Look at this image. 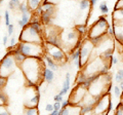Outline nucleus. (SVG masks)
Returning a JSON list of instances; mask_svg holds the SVG:
<instances>
[{
  "label": "nucleus",
  "instance_id": "a211bd4d",
  "mask_svg": "<svg viewBox=\"0 0 123 115\" xmlns=\"http://www.w3.org/2000/svg\"><path fill=\"white\" fill-rule=\"evenodd\" d=\"M42 2H43V0H28V6L30 9L36 10L41 5Z\"/></svg>",
  "mask_w": 123,
  "mask_h": 115
},
{
  "label": "nucleus",
  "instance_id": "39448f33",
  "mask_svg": "<svg viewBox=\"0 0 123 115\" xmlns=\"http://www.w3.org/2000/svg\"><path fill=\"white\" fill-rule=\"evenodd\" d=\"M108 28H109V23H108L107 19L103 16L99 17L98 20L91 27L89 34H88V38H93L97 36L104 35V34H107Z\"/></svg>",
  "mask_w": 123,
  "mask_h": 115
},
{
  "label": "nucleus",
  "instance_id": "603ef678",
  "mask_svg": "<svg viewBox=\"0 0 123 115\" xmlns=\"http://www.w3.org/2000/svg\"><path fill=\"white\" fill-rule=\"evenodd\" d=\"M70 77H71V76H70V73L68 72V73L66 74V80H70Z\"/></svg>",
  "mask_w": 123,
  "mask_h": 115
},
{
  "label": "nucleus",
  "instance_id": "2eb2a0df",
  "mask_svg": "<svg viewBox=\"0 0 123 115\" xmlns=\"http://www.w3.org/2000/svg\"><path fill=\"white\" fill-rule=\"evenodd\" d=\"M40 19H41V22L43 23L45 26H50L53 17L49 16L48 13H44V11H43V13H41V16H40Z\"/></svg>",
  "mask_w": 123,
  "mask_h": 115
},
{
  "label": "nucleus",
  "instance_id": "7c9ffc66",
  "mask_svg": "<svg viewBox=\"0 0 123 115\" xmlns=\"http://www.w3.org/2000/svg\"><path fill=\"white\" fill-rule=\"evenodd\" d=\"M0 115H11V114L5 108V106H0Z\"/></svg>",
  "mask_w": 123,
  "mask_h": 115
},
{
  "label": "nucleus",
  "instance_id": "a19ab883",
  "mask_svg": "<svg viewBox=\"0 0 123 115\" xmlns=\"http://www.w3.org/2000/svg\"><path fill=\"white\" fill-rule=\"evenodd\" d=\"M45 110L46 111H48V112H52L53 111V105H51V104H47L45 106Z\"/></svg>",
  "mask_w": 123,
  "mask_h": 115
},
{
  "label": "nucleus",
  "instance_id": "c03bdc74",
  "mask_svg": "<svg viewBox=\"0 0 123 115\" xmlns=\"http://www.w3.org/2000/svg\"><path fill=\"white\" fill-rule=\"evenodd\" d=\"M18 26H20V28H22V29H24L25 27L27 26V25L25 24V23L21 20V19H20V20H18Z\"/></svg>",
  "mask_w": 123,
  "mask_h": 115
},
{
  "label": "nucleus",
  "instance_id": "5fc2aeb1",
  "mask_svg": "<svg viewBox=\"0 0 123 115\" xmlns=\"http://www.w3.org/2000/svg\"><path fill=\"white\" fill-rule=\"evenodd\" d=\"M46 1H49V2H51V3H53V1H55V0H46Z\"/></svg>",
  "mask_w": 123,
  "mask_h": 115
},
{
  "label": "nucleus",
  "instance_id": "b1692460",
  "mask_svg": "<svg viewBox=\"0 0 123 115\" xmlns=\"http://www.w3.org/2000/svg\"><path fill=\"white\" fill-rule=\"evenodd\" d=\"M99 10H101V13L103 14H107L109 13V7H108L106 1L101 2V4H99Z\"/></svg>",
  "mask_w": 123,
  "mask_h": 115
},
{
  "label": "nucleus",
  "instance_id": "3c124183",
  "mask_svg": "<svg viewBox=\"0 0 123 115\" xmlns=\"http://www.w3.org/2000/svg\"><path fill=\"white\" fill-rule=\"evenodd\" d=\"M49 115H59V111H55V110H53L52 112H50V114Z\"/></svg>",
  "mask_w": 123,
  "mask_h": 115
},
{
  "label": "nucleus",
  "instance_id": "6e6d98bb",
  "mask_svg": "<svg viewBox=\"0 0 123 115\" xmlns=\"http://www.w3.org/2000/svg\"><path fill=\"white\" fill-rule=\"evenodd\" d=\"M2 1H3V0H0V4H1V3H2Z\"/></svg>",
  "mask_w": 123,
  "mask_h": 115
},
{
  "label": "nucleus",
  "instance_id": "412c9836",
  "mask_svg": "<svg viewBox=\"0 0 123 115\" xmlns=\"http://www.w3.org/2000/svg\"><path fill=\"white\" fill-rule=\"evenodd\" d=\"M86 78H87V75L85 73H83V72L79 73L78 76H77V78H76V84L77 85H82L83 82L86 80Z\"/></svg>",
  "mask_w": 123,
  "mask_h": 115
},
{
  "label": "nucleus",
  "instance_id": "f03ea898",
  "mask_svg": "<svg viewBox=\"0 0 123 115\" xmlns=\"http://www.w3.org/2000/svg\"><path fill=\"white\" fill-rule=\"evenodd\" d=\"M17 46L23 55L28 58H43L45 56V47L43 43L18 42Z\"/></svg>",
  "mask_w": 123,
  "mask_h": 115
},
{
  "label": "nucleus",
  "instance_id": "1a4fd4ad",
  "mask_svg": "<svg viewBox=\"0 0 123 115\" xmlns=\"http://www.w3.org/2000/svg\"><path fill=\"white\" fill-rule=\"evenodd\" d=\"M40 6L44 13H48L49 16H51V17L55 16V3H51L49 1H46V0H43V2L41 3Z\"/></svg>",
  "mask_w": 123,
  "mask_h": 115
},
{
  "label": "nucleus",
  "instance_id": "aec40b11",
  "mask_svg": "<svg viewBox=\"0 0 123 115\" xmlns=\"http://www.w3.org/2000/svg\"><path fill=\"white\" fill-rule=\"evenodd\" d=\"M18 9L22 13V14H30V8L28 6V3H25V2H22L20 6H18Z\"/></svg>",
  "mask_w": 123,
  "mask_h": 115
},
{
  "label": "nucleus",
  "instance_id": "ddd939ff",
  "mask_svg": "<svg viewBox=\"0 0 123 115\" xmlns=\"http://www.w3.org/2000/svg\"><path fill=\"white\" fill-rule=\"evenodd\" d=\"M108 34H104V35H101V36H97V37H93V38H88L90 40V42L94 46H98L103 43V41L105 40V38L107 37Z\"/></svg>",
  "mask_w": 123,
  "mask_h": 115
},
{
  "label": "nucleus",
  "instance_id": "72a5a7b5",
  "mask_svg": "<svg viewBox=\"0 0 123 115\" xmlns=\"http://www.w3.org/2000/svg\"><path fill=\"white\" fill-rule=\"evenodd\" d=\"M13 31H14V27L12 24H10L8 27H7V35L8 36H12V34H13Z\"/></svg>",
  "mask_w": 123,
  "mask_h": 115
},
{
  "label": "nucleus",
  "instance_id": "dca6fc26",
  "mask_svg": "<svg viewBox=\"0 0 123 115\" xmlns=\"http://www.w3.org/2000/svg\"><path fill=\"white\" fill-rule=\"evenodd\" d=\"M94 110V106L91 105H83L80 107V114L81 115H88L89 113H92Z\"/></svg>",
  "mask_w": 123,
  "mask_h": 115
},
{
  "label": "nucleus",
  "instance_id": "c9c22d12",
  "mask_svg": "<svg viewBox=\"0 0 123 115\" xmlns=\"http://www.w3.org/2000/svg\"><path fill=\"white\" fill-rule=\"evenodd\" d=\"M53 100H55V102H59V103H62V102L64 101L63 97H62V96H60L59 94H57V95H55V97H53Z\"/></svg>",
  "mask_w": 123,
  "mask_h": 115
},
{
  "label": "nucleus",
  "instance_id": "c85d7f7f",
  "mask_svg": "<svg viewBox=\"0 0 123 115\" xmlns=\"http://www.w3.org/2000/svg\"><path fill=\"white\" fill-rule=\"evenodd\" d=\"M21 20L25 23L26 25H28L30 21H31V18H30V14H22V18H21Z\"/></svg>",
  "mask_w": 123,
  "mask_h": 115
},
{
  "label": "nucleus",
  "instance_id": "864d4df0",
  "mask_svg": "<svg viewBox=\"0 0 123 115\" xmlns=\"http://www.w3.org/2000/svg\"><path fill=\"white\" fill-rule=\"evenodd\" d=\"M119 85H120V89L123 90V81H122L121 83H119Z\"/></svg>",
  "mask_w": 123,
  "mask_h": 115
},
{
  "label": "nucleus",
  "instance_id": "473e14b6",
  "mask_svg": "<svg viewBox=\"0 0 123 115\" xmlns=\"http://www.w3.org/2000/svg\"><path fill=\"white\" fill-rule=\"evenodd\" d=\"M114 94H115V96H116L117 98H119V97H121V89L119 86H114Z\"/></svg>",
  "mask_w": 123,
  "mask_h": 115
},
{
  "label": "nucleus",
  "instance_id": "79ce46f5",
  "mask_svg": "<svg viewBox=\"0 0 123 115\" xmlns=\"http://www.w3.org/2000/svg\"><path fill=\"white\" fill-rule=\"evenodd\" d=\"M7 42H8V35H4L2 38V44L5 46V45L7 44Z\"/></svg>",
  "mask_w": 123,
  "mask_h": 115
},
{
  "label": "nucleus",
  "instance_id": "ea45409f",
  "mask_svg": "<svg viewBox=\"0 0 123 115\" xmlns=\"http://www.w3.org/2000/svg\"><path fill=\"white\" fill-rule=\"evenodd\" d=\"M69 105H70V100H64V101L62 102V109L67 108Z\"/></svg>",
  "mask_w": 123,
  "mask_h": 115
},
{
  "label": "nucleus",
  "instance_id": "a18cd8bd",
  "mask_svg": "<svg viewBox=\"0 0 123 115\" xmlns=\"http://www.w3.org/2000/svg\"><path fill=\"white\" fill-rule=\"evenodd\" d=\"M67 93H68V90H67L66 89H64V87H63V89H61V91H60V93H59V95H60V96H62V97H64V96H65V95H66Z\"/></svg>",
  "mask_w": 123,
  "mask_h": 115
},
{
  "label": "nucleus",
  "instance_id": "f8f14e48",
  "mask_svg": "<svg viewBox=\"0 0 123 115\" xmlns=\"http://www.w3.org/2000/svg\"><path fill=\"white\" fill-rule=\"evenodd\" d=\"M39 99H40V94L39 93L35 94L29 100V103L26 104V107H37L38 103H39Z\"/></svg>",
  "mask_w": 123,
  "mask_h": 115
},
{
  "label": "nucleus",
  "instance_id": "393cba45",
  "mask_svg": "<svg viewBox=\"0 0 123 115\" xmlns=\"http://www.w3.org/2000/svg\"><path fill=\"white\" fill-rule=\"evenodd\" d=\"M89 5H90L89 0H80V1H79V7H80V9H81V10L86 9Z\"/></svg>",
  "mask_w": 123,
  "mask_h": 115
},
{
  "label": "nucleus",
  "instance_id": "4c0bfd02",
  "mask_svg": "<svg viewBox=\"0 0 123 115\" xmlns=\"http://www.w3.org/2000/svg\"><path fill=\"white\" fill-rule=\"evenodd\" d=\"M6 79L7 78H4V77H1V79H0V89H3L6 85Z\"/></svg>",
  "mask_w": 123,
  "mask_h": 115
},
{
  "label": "nucleus",
  "instance_id": "5701e85b",
  "mask_svg": "<svg viewBox=\"0 0 123 115\" xmlns=\"http://www.w3.org/2000/svg\"><path fill=\"white\" fill-rule=\"evenodd\" d=\"M75 30L80 35H83V34H85L87 31V27H86V25H77L75 27Z\"/></svg>",
  "mask_w": 123,
  "mask_h": 115
},
{
  "label": "nucleus",
  "instance_id": "423d86ee",
  "mask_svg": "<svg viewBox=\"0 0 123 115\" xmlns=\"http://www.w3.org/2000/svg\"><path fill=\"white\" fill-rule=\"evenodd\" d=\"M44 47H45V53L50 57L55 62L63 63L64 61H66V55H65V52L62 48L55 47L53 45L47 44V43L44 44Z\"/></svg>",
  "mask_w": 123,
  "mask_h": 115
},
{
  "label": "nucleus",
  "instance_id": "09e8293b",
  "mask_svg": "<svg viewBox=\"0 0 123 115\" xmlns=\"http://www.w3.org/2000/svg\"><path fill=\"white\" fill-rule=\"evenodd\" d=\"M98 0H89V2H90V5L91 6H94L95 4H97V3H98Z\"/></svg>",
  "mask_w": 123,
  "mask_h": 115
},
{
  "label": "nucleus",
  "instance_id": "6ab92c4d",
  "mask_svg": "<svg viewBox=\"0 0 123 115\" xmlns=\"http://www.w3.org/2000/svg\"><path fill=\"white\" fill-rule=\"evenodd\" d=\"M113 51L114 49L113 48H107L106 51H104V52L102 53V60H111V59H113Z\"/></svg>",
  "mask_w": 123,
  "mask_h": 115
},
{
  "label": "nucleus",
  "instance_id": "9d476101",
  "mask_svg": "<svg viewBox=\"0 0 123 115\" xmlns=\"http://www.w3.org/2000/svg\"><path fill=\"white\" fill-rule=\"evenodd\" d=\"M53 79H55V73H53V71L50 70L49 68H45L43 72V80H45L47 83H50L53 81Z\"/></svg>",
  "mask_w": 123,
  "mask_h": 115
},
{
  "label": "nucleus",
  "instance_id": "c756f323",
  "mask_svg": "<svg viewBox=\"0 0 123 115\" xmlns=\"http://www.w3.org/2000/svg\"><path fill=\"white\" fill-rule=\"evenodd\" d=\"M4 19H5V26L8 27L10 25V21H9V11L5 10L4 11Z\"/></svg>",
  "mask_w": 123,
  "mask_h": 115
},
{
  "label": "nucleus",
  "instance_id": "4d7b16f0",
  "mask_svg": "<svg viewBox=\"0 0 123 115\" xmlns=\"http://www.w3.org/2000/svg\"><path fill=\"white\" fill-rule=\"evenodd\" d=\"M0 18H1V13H0Z\"/></svg>",
  "mask_w": 123,
  "mask_h": 115
},
{
  "label": "nucleus",
  "instance_id": "a878e982",
  "mask_svg": "<svg viewBox=\"0 0 123 115\" xmlns=\"http://www.w3.org/2000/svg\"><path fill=\"white\" fill-rule=\"evenodd\" d=\"M7 102H8V100H7V96L3 93H0V106H6L7 105Z\"/></svg>",
  "mask_w": 123,
  "mask_h": 115
},
{
  "label": "nucleus",
  "instance_id": "e433bc0d",
  "mask_svg": "<svg viewBox=\"0 0 123 115\" xmlns=\"http://www.w3.org/2000/svg\"><path fill=\"white\" fill-rule=\"evenodd\" d=\"M70 80H65V81L63 82V87L64 89H66L67 90L70 89Z\"/></svg>",
  "mask_w": 123,
  "mask_h": 115
},
{
  "label": "nucleus",
  "instance_id": "f704fd0d",
  "mask_svg": "<svg viewBox=\"0 0 123 115\" xmlns=\"http://www.w3.org/2000/svg\"><path fill=\"white\" fill-rule=\"evenodd\" d=\"M61 109H62V103L55 102V104H53V110H55V111H60Z\"/></svg>",
  "mask_w": 123,
  "mask_h": 115
},
{
  "label": "nucleus",
  "instance_id": "58836bf2",
  "mask_svg": "<svg viewBox=\"0 0 123 115\" xmlns=\"http://www.w3.org/2000/svg\"><path fill=\"white\" fill-rule=\"evenodd\" d=\"M17 45H18V43L15 42V38L12 36V37H11V39L9 40V46L14 47V46H17Z\"/></svg>",
  "mask_w": 123,
  "mask_h": 115
},
{
  "label": "nucleus",
  "instance_id": "9b49d317",
  "mask_svg": "<svg viewBox=\"0 0 123 115\" xmlns=\"http://www.w3.org/2000/svg\"><path fill=\"white\" fill-rule=\"evenodd\" d=\"M43 59H44V61L46 62V64H47V67H48L49 69H50V70H52L53 72L56 71L57 69H59V68H57V65L55 64V61H53V60H52L49 56L46 55V53H45V56L43 57Z\"/></svg>",
  "mask_w": 123,
  "mask_h": 115
},
{
  "label": "nucleus",
  "instance_id": "6e6552de",
  "mask_svg": "<svg viewBox=\"0 0 123 115\" xmlns=\"http://www.w3.org/2000/svg\"><path fill=\"white\" fill-rule=\"evenodd\" d=\"M110 98L109 95H103L99 101L97 103V105L94 106V110L93 113L94 114H99V113H105L106 111H108V108H109V104H110Z\"/></svg>",
  "mask_w": 123,
  "mask_h": 115
},
{
  "label": "nucleus",
  "instance_id": "37998d69",
  "mask_svg": "<svg viewBox=\"0 0 123 115\" xmlns=\"http://www.w3.org/2000/svg\"><path fill=\"white\" fill-rule=\"evenodd\" d=\"M8 7H9V9H11V10H14L15 8H17V6H15V4H14L12 1H9L8 2Z\"/></svg>",
  "mask_w": 123,
  "mask_h": 115
},
{
  "label": "nucleus",
  "instance_id": "de8ad7c7",
  "mask_svg": "<svg viewBox=\"0 0 123 115\" xmlns=\"http://www.w3.org/2000/svg\"><path fill=\"white\" fill-rule=\"evenodd\" d=\"M115 115H123V110H121V109H117V110H116V113H115Z\"/></svg>",
  "mask_w": 123,
  "mask_h": 115
},
{
  "label": "nucleus",
  "instance_id": "7ed1b4c3",
  "mask_svg": "<svg viewBox=\"0 0 123 115\" xmlns=\"http://www.w3.org/2000/svg\"><path fill=\"white\" fill-rule=\"evenodd\" d=\"M20 42H34V43H43V36L42 33L36 31L31 26L27 25L22 30L20 34Z\"/></svg>",
  "mask_w": 123,
  "mask_h": 115
},
{
  "label": "nucleus",
  "instance_id": "4be33fe9",
  "mask_svg": "<svg viewBox=\"0 0 123 115\" xmlns=\"http://www.w3.org/2000/svg\"><path fill=\"white\" fill-rule=\"evenodd\" d=\"M24 113L25 115H38L37 107H26Z\"/></svg>",
  "mask_w": 123,
  "mask_h": 115
},
{
  "label": "nucleus",
  "instance_id": "2f4dec72",
  "mask_svg": "<svg viewBox=\"0 0 123 115\" xmlns=\"http://www.w3.org/2000/svg\"><path fill=\"white\" fill-rule=\"evenodd\" d=\"M107 34H108V36H115V28L114 27L109 26V28L107 30Z\"/></svg>",
  "mask_w": 123,
  "mask_h": 115
},
{
  "label": "nucleus",
  "instance_id": "cd10ccee",
  "mask_svg": "<svg viewBox=\"0 0 123 115\" xmlns=\"http://www.w3.org/2000/svg\"><path fill=\"white\" fill-rule=\"evenodd\" d=\"M98 73L101 74L102 76L108 74V73H109V66H108V65H103V66L101 67V69H99Z\"/></svg>",
  "mask_w": 123,
  "mask_h": 115
},
{
  "label": "nucleus",
  "instance_id": "8fccbe9b",
  "mask_svg": "<svg viewBox=\"0 0 123 115\" xmlns=\"http://www.w3.org/2000/svg\"><path fill=\"white\" fill-rule=\"evenodd\" d=\"M118 59L117 58H113V60H112V64H114V65H117L118 64Z\"/></svg>",
  "mask_w": 123,
  "mask_h": 115
},
{
  "label": "nucleus",
  "instance_id": "20e7f679",
  "mask_svg": "<svg viewBox=\"0 0 123 115\" xmlns=\"http://www.w3.org/2000/svg\"><path fill=\"white\" fill-rule=\"evenodd\" d=\"M15 65L17 64H15L13 56H11V53L7 51L6 55L3 57V59L0 61V76L7 78L13 72Z\"/></svg>",
  "mask_w": 123,
  "mask_h": 115
},
{
  "label": "nucleus",
  "instance_id": "f257e3e1",
  "mask_svg": "<svg viewBox=\"0 0 123 115\" xmlns=\"http://www.w3.org/2000/svg\"><path fill=\"white\" fill-rule=\"evenodd\" d=\"M20 68L25 75L26 80H31L37 84L43 79V72L46 66L43 63L42 58H28Z\"/></svg>",
  "mask_w": 123,
  "mask_h": 115
},
{
  "label": "nucleus",
  "instance_id": "0eeeda50",
  "mask_svg": "<svg viewBox=\"0 0 123 115\" xmlns=\"http://www.w3.org/2000/svg\"><path fill=\"white\" fill-rule=\"evenodd\" d=\"M93 47H94V45L91 43L90 40H87L81 44V46H80L81 53H80V67L79 68L83 67V65L87 63V60L89 59V56Z\"/></svg>",
  "mask_w": 123,
  "mask_h": 115
},
{
  "label": "nucleus",
  "instance_id": "4468645a",
  "mask_svg": "<svg viewBox=\"0 0 123 115\" xmlns=\"http://www.w3.org/2000/svg\"><path fill=\"white\" fill-rule=\"evenodd\" d=\"M78 32L76 30H73V31H69L67 34H66V42H72V41H75L78 39Z\"/></svg>",
  "mask_w": 123,
  "mask_h": 115
},
{
  "label": "nucleus",
  "instance_id": "49530a36",
  "mask_svg": "<svg viewBox=\"0 0 123 115\" xmlns=\"http://www.w3.org/2000/svg\"><path fill=\"white\" fill-rule=\"evenodd\" d=\"M10 1H12L14 4H15V6L17 7H18L20 6V4H21V2H20V0H10Z\"/></svg>",
  "mask_w": 123,
  "mask_h": 115
},
{
  "label": "nucleus",
  "instance_id": "bb28decb",
  "mask_svg": "<svg viewBox=\"0 0 123 115\" xmlns=\"http://www.w3.org/2000/svg\"><path fill=\"white\" fill-rule=\"evenodd\" d=\"M115 80H116L117 83H121L123 81V70L122 69H119L117 71V74L115 76Z\"/></svg>",
  "mask_w": 123,
  "mask_h": 115
},
{
  "label": "nucleus",
  "instance_id": "f3484780",
  "mask_svg": "<svg viewBox=\"0 0 123 115\" xmlns=\"http://www.w3.org/2000/svg\"><path fill=\"white\" fill-rule=\"evenodd\" d=\"M13 59L15 61V64H17L18 66H21V65L24 63L27 59H28V57H26L25 55H23L22 52H18V53H17V55L13 56Z\"/></svg>",
  "mask_w": 123,
  "mask_h": 115
}]
</instances>
